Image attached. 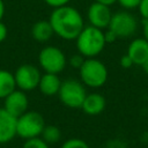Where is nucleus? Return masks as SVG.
Segmentation results:
<instances>
[{
	"label": "nucleus",
	"instance_id": "obj_1",
	"mask_svg": "<svg viewBox=\"0 0 148 148\" xmlns=\"http://www.w3.org/2000/svg\"><path fill=\"white\" fill-rule=\"evenodd\" d=\"M49 21L53 28L54 35L65 40H75L86 25L81 12L71 5L53 8Z\"/></svg>",
	"mask_w": 148,
	"mask_h": 148
},
{
	"label": "nucleus",
	"instance_id": "obj_2",
	"mask_svg": "<svg viewBox=\"0 0 148 148\" xmlns=\"http://www.w3.org/2000/svg\"><path fill=\"white\" fill-rule=\"evenodd\" d=\"M106 45L104 30L92 25H84L82 31L75 38V46L84 58H97Z\"/></svg>",
	"mask_w": 148,
	"mask_h": 148
},
{
	"label": "nucleus",
	"instance_id": "obj_3",
	"mask_svg": "<svg viewBox=\"0 0 148 148\" xmlns=\"http://www.w3.org/2000/svg\"><path fill=\"white\" fill-rule=\"evenodd\" d=\"M109 76V71L105 64L97 58H86L82 66L79 68L80 81L86 88L97 89L103 87Z\"/></svg>",
	"mask_w": 148,
	"mask_h": 148
},
{
	"label": "nucleus",
	"instance_id": "obj_4",
	"mask_svg": "<svg viewBox=\"0 0 148 148\" xmlns=\"http://www.w3.org/2000/svg\"><path fill=\"white\" fill-rule=\"evenodd\" d=\"M46 123L42 113L28 110L16 119V136L28 140L40 136Z\"/></svg>",
	"mask_w": 148,
	"mask_h": 148
},
{
	"label": "nucleus",
	"instance_id": "obj_5",
	"mask_svg": "<svg viewBox=\"0 0 148 148\" xmlns=\"http://www.w3.org/2000/svg\"><path fill=\"white\" fill-rule=\"evenodd\" d=\"M86 95V86L80 80L69 77L61 81V86L57 96L66 108L81 109Z\"/></svg>",
	"mask_w": 148,
	"mask_h": 148
},
{
	"label": "nucleus",
	"instance_id": "obj_6",
	"mask_svg": "<svg viewBox=\"0 0 148 148\" xmlns=\"http://www.w3.org/2000/svg\"><path fill=\"white\" fill-rule=\"evenodd\" d=\"M38 65L44 73H61L67 66L65 52L56 45H46L38 53Z\"/></svg>",
	"mask_w": 148,
	"mask_h": 148
},
{
	"label": "nucleus",
	"instance_id": "obj_7",
	"mask_svg": "<svg viewBox=\"0 0 148 148\" xmlns=\"http://www.w3.org/2000/svg\"><path fill=\"white\" fill-rule=\"evenodd\" d=\"M138 20L136 17L130 13V10L123 9L112 14L110 24L108 27L117 38H130L138 30Z\"/></svg>",
	"mask_w": 148,
	"mask_h": 148
},
{
	"label": "nucleus",
	"instance_id": "obj_8",
	"mask_svg": "<svg viewBox=\"0 0 148 148\" xmlns=\"http://www.w3.org/2000/svg\"><path fill=\"white\" fill-rule=\"evenodd\" d=\"M40 76V68L32 64H23L18 66L14 72L16 88L25 92L32 91L38 88Z\"/></svg>",
	"mask_w": 148,
	"mask_h": 148
},
{
	"label": "nucleus",
	"instance_id": "obj_9",
	"mask_svg": "<svg viewBox=\"0 0 148 148\" xmlns=\"http://www.w3.org/2000/svg\"><path fill=\"white\" fill-rule=\"evenodd\" d=\"M112 14L113 13L111 12V8L109 6L94 1L87 9V20L89 25L104 30L108 29Z\"/></svg>",
	"mask_w": 148,
	"mask_h": 148
},
{
	"label": "nucleus",
	"instance_id": "obj_10",
	"mask_svg": "<svg viewBox=\"0 0 148 148\" xmlns=\"http://www.w3.org/2000/svg\"><path fill=\"white\" fill-rule=\"evenodd\" d=\"M29 98L25 91L21 89H14L8 96L3 98V109L14 117H20L22 113L28 111Z\"/></svg>",
	"mask_w": 148,
	"mask_h": 148
},
{
	"label": "nucleus",
	"instance_id": "obj_11",
	"mask_svg": "<svg viewBox=\"0 0 148 148\" xmlns=\"http://www.w3.org/2000/svg\"><path fill=\"white\" fill-rule=\"evenodd\" d=\"M16 117L0 108V145L10 142L16 136Z\"/></svg>",
	"mask_w": 148,
	"mask_h": 148
},
{
	"label": "nucleus",
	"instance_id": "obj_12",
	"mask_svg": "<svg viewBox=\"0 0 148 148\" xmlns=\"http://www.w3.org/2000/svg\"><path fill=\"white\" fill-rule=\"evenodd\" d=\"M126 54L131 58L133 65L142 66L148 59V42L143 37L134 38L128 44Z\"/></svg>",
	"mask_w": 148,
	"mask_h": 148
},
{
	"label": "nucleus",
	"instance_id": "obj_13",
	"mask_svg": "<svg viewBox=\"0 0 148 148\" xmlns=\"http://www.w3.org/2000/svg\"><path fill=\"white\" fill-rule=\"evenodd\" d=\"M106 99L99 92H87L81 110L88 116H97L105 110Z\"/></svg>",
	"mask_w": 148,
	"mask_h": 148
},
{
	"label": "nucleus",
	"instance_id": "obj_14",
	"mask_svg": "<svg viewBox=\"0 0 148 148\" xmlns=\"http://www.w3.org/2000/svg\"><path fill=\"white\" fill-rule=\"evenodd\" d=\"M61 86V80L59 77V74L54 73H44L40 76L38 89L44 96H56L58 95V91Z\"/></svg>",
	"mask_w": 148,
	"mask_h": 148
},
{
	"label": "nucleus",
	"instance_id": "obj_15",
	"mask_svg": "<svg viewBox=\"0 0 148 148\" xmlns=\"http://www.w3.org/2000/svg\"><path fill=\"white\" fill-rule=\"evenodd\" d=\"M30 34L34 40L44 44L53 37L54 31L49 20H38L32 24Z\"/></svg>",
	"mask_w": 148,
	"mask_h": 148
},
{
	"label": "nucleus",
	"instance_id": "obj_16",
	"mask_svg": "<svg viewBox=\"0 0 148 148\" xmlns=\"http://www.w3.org/2000/svg\"><path fill=\"white\" fill-rule=\"evenodd\" d=\"M14 89H16V83L14 79V73L0 68V98L8 96Z\"/></svg>",
	"mask_w": 148,
	"mask_h": 148
},
{
	"label": "nucleus",
	"instance_id": "obj_17",
	"mask_svg": "<svg viewBox=\"0 0 148 148\" xmlns=\"http://www.w3.org/2000/svg\"><path fill=\"white\" fill-rule=\"evenodd\" d=\"M40 138L50 146L52 145H56L60 141L61 139V131L58 126L56 125H45L42 134H40Z\"/></svg>",
	"mask_w": 148,
	"mask_h": 148
},
{
	"label": "nucleus",
	"instance_id": "obj_18",
	"mask_svg": "<svg viewBox=\"0 0 148 148\" xmlns=\"http://www.w3.org/2000/svg\"><path fill=\"white\" fill-rule=\"evenodd\" d=\"M60 148H90V146L87 143V141L80 138H71L61 143Z\"/></svg>",
	"mask_w": 148,
	"mask_h": 148
},
{
	"label": "nucleus",
	"instance_id": "obj_19",
	"mask_svg": "<svg viewBox=\"0 0 148 148\" xmlns=\"http://www.w3.org/2000/svg\"><path fill=\"white\" fill-rule=\"evenodd\" d=\"M22 148H50V145H47L40 136H37V138L24 140Z\"/></svg>",
	"mask_w": 148,
	"mask_h": 148
},
{
	"label": "nucleus",
	"instance_id": "obj_20",
	"mask_svg": "<svg viewBox=\"0 0 148 148\" xmlns=\"http://www.w3.org/2000/svg\"><path fill=\"white\" fill-rule=\"evenodd\" d=\"M84 59H86V58H84L82 54H80V53L77 52L76 54H72V56L67 59V65H69L71 67H73V68H75V69L79 71V68L82 66Z\"/></svg>",
	"mask_w": 148,
	"mask_h": 148
},
{
	"label": "nucleus",
	"instance_id": "obj_21",
	"mask_svg": "<svg viewBox=\"0 0 148 148\" xmlns=\"http://www.w3.org/2000/svg\"><path fill=\"white\" fill-rule=\"evenodd\" d=\"M141 0H117V2L121 6L123 9L126 10H132V9H136L139 3Z\"/></svg>",
	"mask_w": 148,
	"mask_h": 148
},
{
	"label": "nucleus",
	"instance_id": "obj_22",
	"mask_svg": "<svg viewBox=\"0 0 148 148\" xmlns=\"http://www.w3.org/2000/svg\"><path fill=\"white\" fill-rule=\"evenodd\" d=\"M136 9L142 20H148V0H141Z\"/></svg>",
	"mask_w": 148,
	"mask_h": 148
},
{
	"label": "nucleus",
	"instance_id": "obj_23",
	"mask_svg": "<svg viewBox=\"0 0 148 148\" xmlns=\"http://www.w3.org/2000/svg\"><path fill=\"white\" fill-rule=\"evenodd\" d=\"M43 1H44L49 7H51V8H58V7L68 5L72 0H43Z\"/></svg>",
	"mask_w": 148,
	"mask_h": 148
},
{
	"label": "nucleus",
	"instance_id": "obj_24",
	"mask_svg": "<svg viewBox=\"0 0 148 148\" xmlns=\"http://www.w3.org/2000/svg\"><path fill=\"white\" fill-rule=\"evenodd\" d=\"M119 64H120V66H121L123 68H131V67L133 66V61L131 60V58H130L127 54H124V56L120 58Z\"/></svg>",
	"mask_w": 148,
	"mask_h": 148
},
{
	"label": "nucleus",
	"instance_id": "obj_25",
	"mask_svg": "<svg viewBox=\"0 0 148 148\" xmlns=\"http://www.w3.org/2000/svg\"><path fill=\"white\" fill-rule=\"evenodd\" d=\"M7 36H8V28L2 21H0V43H2L7 38Z\"/></svg>",
	"mask_w": 148,
	"mask_h": 148
},
{
	"label": "nucleus",
	"instance_id": "obj_26",
	"mask_svg": "<svg viewBox=\"0 0 148 148\" xmlns=\"http://www.w3.org/2000/svg\"><path fill=\"white\" fill-rule=\"evenodd\" d=\"M104 37H105V42H106V44L108 43H113V42H116L118 38L116 37V35L111 31V30H109V29H105V31H104Z\"/></svg>",
	"mask_w": 148,
	"mask_h": 148
},
{
	"label": "nucleus",
	"instance_id": "obj_27",
	"mask_svg": "<svg viewBox=\"0 0 148 148\" xmlns=\"http://www.w3.org/2000/svg\"><path fill=\"white\" fill-rule=\"evenodd\" d=\"M142 32L143 38L148 42V20H142Z\"/></svg>",
	"mask_w": 148,
	"mask_h": 148
},
{
	"label": "nucleus",
	"instance_id": "obj_28",
	"mask_svg": "<svg viewBox=\"0 0 148 148\" xmlns=\"http://www.w3.org/2000/svg\"><path fill=\"white\" fill-rule=\"evenodd\" d=\"M5 13H6L5 1H3V0H0V21H2L3 16H5Z\"/></svg>",
	"mask_w": 148,
	"mask_h": 148
},
{
	"label": "nucleus",
	"instance_id": "obj_29",
	"mask_svg": "<svg viewBox=\"0 0 148 148\" xmlns=\"http://www.w3.org/2000/svg\"><path fill=\"white\" fill-rule=\"evenodd\" d=\"M95 1L99 2V3H103L105 6H109V7H111L112 5H114L117 2V0H95Z\"/></svg>",
	"mask_w": 148,
	"mask_h": 148
},
{
	"label": "nucleus",
	"instance_id": "obj_30",
	"mask_svg": "<svg viewBox=\"0 0 148 148\" xmlns=\"http://www.w3.org/2000/svg\"><path fill=\"white\" fill-rule=\"evenodd\" d=\"M141 67L143 68V71H145V73H146L147 75H148V59L146 60V62H145V64H143V65H142Z\"/></svg>",
	"mask_w": 148,
	"mask_h": 148
}]
</instances>
